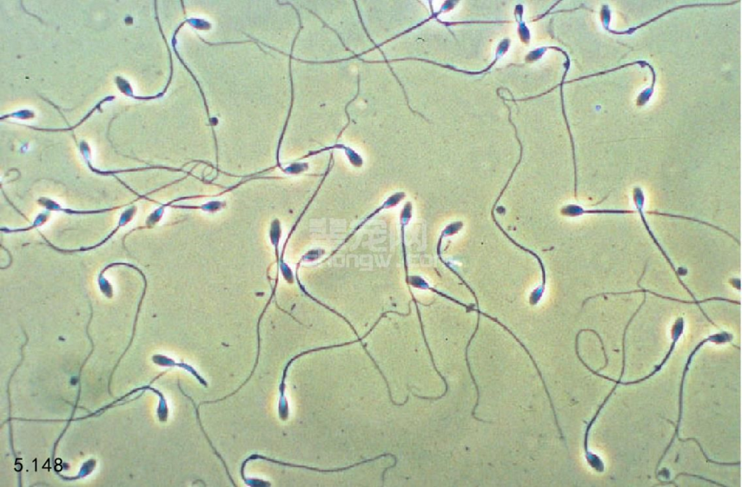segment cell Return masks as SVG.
I'll return each instance as SVG.
<instances>
[{
	"mask_svg": "<svg viewBox=\"0 0 742 487\" xmlns=\"http://www.w3.org/2000/svg\"><path fill=\"white\" fill-rule=\"evenodd\" d=\"M732 340H733V335H732V333H728V332H725V331H722L720 333L712 335L705 338L704 340L700 341L697 344V347L694 349V350L690 354V356H689V357L687 358V363L685 364V366L683 377H681V381H680V384L679 411H678V421H677V423L676 425L675 433H674V435H673L670 443L669 444V445L667 446L666 450L664 451L663 455H662V456L659 458L658 463H657V465L656 466V468H655V478L659 481H660V479H659V478H658L657 472H658V469L659 467V465H660L662 461H663V460L665 458V456H666V454L668 453V452L669 451V450L671 449V446H672L675 439L679 436V428H680L681 419H683V396H684L685 383L686 377H687V374L689 372V370H690V366H691V363L692 362V360H693L694 357L696 356L697 353L701 348H703L705 346L706 344H707L708 342H712V343H715V344H726V343H732Z\"/></svg>",
	"mask_w": 742,
	"mask_h": 487,
	"instance_id": "6da1fadb",
	"label": "cell"
},
{
	"mask_svg": "<svg viewBox=\"0 0 742 487\" xmlns=\"http://www.w3.org/2000/svg\"><path fill=\"white\" fill-rule=\"evenodd\" d=\"M739 3H740V0H737V1H733V2H729V3H700V4H692V5L679 6H677L676 8H671V9H670L669 10H666L664 13H661V14L658 15L657 16H656V17H655L653 18H651L650 20H648V22H645L643 24H640V25H638L637 27H632V28H631V29H628L627 31H614V30H612V29H610L609 24H610V22H611V10H610L608 6L606 5V6H603L604 8H603V9H601V16H603V24H604V28L609 33L613 34H615V35H631V34H634V32H636L638 29H640L641 28L645 27L648 25L651 24L652 23H654L655 22H657V20H658L659 19H660L662 17H664L666 15H669V14H670L671 13H673L674 11H676V10H678L685 9V8L713 7V6H729L736 5V4Z\"/></svg>",
	"mask_w": 742,
	"mask_h": 487,
	"instance_id": "7a4b0ae2",
	"label": "cell"
},
{
	"mask_svg": "<svg viewBox=\"0 0 742 487\" xmlns=\"http://www.w3.org/2000/svg\"><path fill=\"white\" fill-rule=\"evenodd\" d=\"M387 457H392L393 458L394 461H397V456L395 455H393L392 453H384V454L376 456V457H374L373 458H369V459H367V460H362V461H360V462H358V463H354L352 465H350L349 466H346V467L335 468V469H331V470H320V469H318V468L309 467V466H307V465H296V464H292V463H285V462H283V461H279V460H274V459H272V458H267L266 456H259V455H256L255 454V455H252L251 456L248 458L243 463L242 466H241V472H241V476H242L243 479H245L246 478H245V466H246L247 463L249 461L252 460H257V459L265 460L273 463L279 465L287 466V467H290V468L304 469V470H308V471H311V472H318V473H338V472H343L348 471V470H350L354 469L355 467H357V466H359V465L366 464V463L375 461V460H376L378 459L383 458H387Z\"/></svg>",
	"mask_w": 742,
	"mask_h": 487,
	"instance_id": "3957f363",
	"label": "cell"
},
{
	"mask_svg": "<svg viewBox=\"0 0 742 487\" xmlns=\"http://www.w3.org/2000/svg\"><path fill=\"white\" fill-rule=\"evenodd\" d=\"M685 329V319L683 317H678L676 319V321H675V322L673 324V326L671 328L672 342H671V347H670V349H669L668 353L666 354V355L665 356L664 359L662 360L661 363L657 365V366H655L654 370L652 372H651L648 375H647V376H645V377H644L643 378L638 379L637 380L631 381H626V382L622 381L621 380L620 381L615 380L614 379H612V378L608 377L607 376H605L604 379H606V380L611 381H613L615 383V385H614L613 388H617L619 384L625 385V386H629V385L638 384H640V383H643V382L647 381L648 379L652 378L653 376H655L656 374H657L662 369L664 368V367L665 366L666 363L668 362V361L671 358V355L673 354V351L675 350V348L676 347V344H677L678 341L679 340L680 337L683 336V335L684 334Z\"/></svg>",
	"mask_w": 742,
	"mask_h": 487,
	"instance_id": "277c9868",
	"label": "cell"
},
{
	"mask_svg": "<svg viewBox=\"0 0 742 487\" xmlns=\"http://www.w3.org/2000/svg\"><path fill=\"white\" fill-rule=\"evenodd\" d=\"M651 293L653 296H657L658 298H663V299H665V300H671V301L678 302L680 303L687 304V305H696L697 307H699L700 312L701 313H703L704 316L706 318V319L710 323H711L713 324V326H714L715 327L718 328V327L716 326V324L714 323V321H712V319L708 317V315L704 311L703 308L701 307V303H705L708 302V301L717 300V301H725V302H727V303H729L735 304V305H739V306L741 305V302L739 300H732V299H729V298H724V297H711V298H706V299H704V300H680V299H677V298H675L665 296H663V295L658 294V293H657L655 292H653L652 291L641 288V289H639V290H634V291H627V292H618V293L612 292V293H603L597 294V295H595V296H594L592 297H590V298H587V299H585V301L583 302V307H585L586 305V303L589 300H590L592 299H594L595 298H597V297L606 296L626 295V294H632V293Z\"/></svg>",
	"mask_w": 742,
	"mask_h": 487,
	"instance_id": "5b68a950",
	"label": "cell"
},
{
	"mask_svg": "<svg viewBox=\"0 0 742 487\" xmlns=\"http://www.w3.org/2000/svg\"><path fill=\"white\" fill-rule=\"evenodd\" d=\"M632 201H633L634 205V206L636 208V210L637 212V214H638V215L640 216L641 221H643V225H644L647 232L648 233L650 237L651 238V239L654 242V243H655V246L657 247V248L658 249V250L660 252L662 255L664 256V257L665 258L666 261L669 263V265L670 266V267L671 268L673 271L675 272L676 276L677 277V276H678L677 275V269L676 268V267L674 266V263H673L671 259L669 257V254H667V252H666L664 248L663 247H662V245H660V242L658 241L657 238H656L655 235L654 234L653 231H652V229H651V228H650V226L649 225V223H648V220L646 219V216H645L646 212H645V210L646 197H645V191H644L643 189L640 187H638V186L634 187L633 188V189H632Z\"/></svg>",
	"mask_w": 742,
	"mask_h": 487,
	"instance_id": "8992f818",
	"label": "cell"
},
{
	"mask_svg": "<svg viewBox=\"0 0 742 487\" xmlns=\"http://www.w3.org/2000/svg\"><path fill=\"white\" fill-rule=\"evenodd\" d=\"M561 215L568 217H578L585 215H626L637 214L636 210L614 208L586 209L577 205L564 206L560 211Z\"/></svg>",
	"mask_w": 742,
	"mask_h": 487,
	"instance_id": "52a82bcc",
	"label": "cell"
},
{
	"mask_svg": "<svg viewBox=\"0 0 742 487\" xmlns=\"http://www.w3.org/2000/svg\"><path fill=\"white\" fill-rule=\"evenodd\" d=\"M681 476H684V477H692V478L698 479H699V480H703V481H706V482H708V483H710V484H714V485L718 486H722V487H727V486H726V485H725V484H720V483H718V482H717V481H713V480H711V479H707V478H706V477H701V476H699V475H695V474H688V473H686V472H681V473H679L678 474H677V475L676 476V477H675V478H674V479H673L672 481H661L659 482V484H657L656 486H660V485H669V484H673V486H678V485H677V484H676V479H677L678 478H679L680 477H681Z\"/></svg>",
	"mask_w": 742,
	"mask_h": 487,
	"instance_id": "ba28073f",
	"label": "cell"
},
{
	"mask_svg": "<svg viewBox=\"0 0 742 487\" xmlns=\"http://www.w3.org/2000/svg\"><path fill=\"white\" fill-rule=\"evenodd\" d=\"M678 440L680 442H687L693 440L698 445V447H699L701 453H703L705 459L706 460V461L708 463H713V464L717 465H721V466H736V465H740V464H741L740 462H737V463H736V462L735 463H721V462L714 461V460H711V458H708V456L706 455L704 448L701 447V445L700 442L697 440V439H696L694 437L687 438V439H681L679 437H678Z\"/></svg>",
	"mask_w": 742,
	"mask_h": 487,
	"instance_id": "9c48e42d",
	"label": "cell"
},
{
	"mask_svg": "<svg viewBox=\"0 0 742 487\" xmlns=\"http://www.w3.org/2000/svg\"><path fill=\"white\" fill-rule=\"evenodd\" d=\"M580 363H583L584 365L585 368H586L592 374H593L594 375H596L598 377L604 379L605 375H601L597 371H595V370H592L584 360L581 361ZM616 389L617 388H613L612 391L610 392V393L608 395V396L605 398L604 400L606 402H608L610 400V398L613 395V393H615Z\"/></svg>",
	"mask_w": 742,
	"mask_h": 487,
	"instance_id": "30bf717a",
	"label": "cell"
},
{
	"mask_svg": "<svg viewBox=\"0 0 742 487\" xmlns=\"http://www.w3.org/2000/svg\"><path fill=\"white\" fill-rule=\"evenodd\" d=\"M731 285L736 289L740 291L741 289V280L738 278H732L729 279Z\"/></svg>",
	"mask_w": 742,
	"mask_h": 487,
	"instance_id": "8fae6325",
	"label": "cell"
},
{
	"mask_svg": "<svg viewBox=\"0 0 742 487\" xmlns=\"http://www.w3.org/2000/svg\"><path fill=\"white\" fill-rule=\"evenodd\" d=\"M584 330H585V332H587V329H584ZM589 437H590V435L588 437L585 435L584 446L586 448L588 447V445H589Z\"/></svg>",
	"mask_w": 742,
	"mask_h": 487,
	"instance_id": "7c38bea8",
	"label": "cell"
}]
</instances>
